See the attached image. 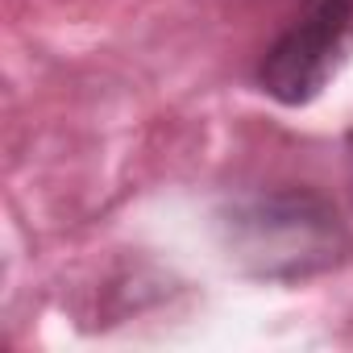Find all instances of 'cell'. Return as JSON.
I'll return each instance as SVG.
<instances>
[{"label":"cell","instance_id":"3","mask_svg":"<svg viewBox=\"0 0 353 353\" xmlns=\"http://www.w3.org/2000/svg\"><path fill=\"white\" fill-rule=\"evenodd\" d=\"M349 166H353V137H349Z\"/></svg>","mask_w":353,"mask_h":353},{"label":"cell","instance_id":"2","mask_svg":"<svg viewBox=\"0 0 353 353\" xmlns=\"http://www.w3.org/2000/svg\"><path fill=\"white\" fill-rule=\"evenodd\" d=\"M353 54V0H303L291 26L266 46L258 88L283 104H312Z\"/></svg>","mask_w":353,"mask_h":353},{"label":"cell","instance_id":"1","mask_svg":"<svg viewBox=\"0 0 353 353\" xmlns=\"http://www.w3.org/2000/svg\"><path fill=\"white\" fill-rule=\"evenodd\" d=\"M221 225L237 262L262 279H307L353 250L336 204L312 188L241 196L225 208Z\"/></svg>","mask_w":353,"mask_h":353}]
</instances>
